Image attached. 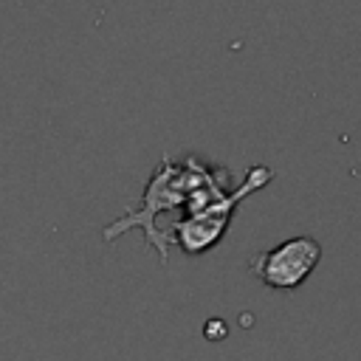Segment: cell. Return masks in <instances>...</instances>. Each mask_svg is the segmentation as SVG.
Masks as SVG:
<instances>
[{"mask_svg": "<svg viewBox=\"0 0 361 361\" xmlns=\"http://www.w3.org/2000/svg\"><path fill=\"white\" fill-rule=\"evenodd\" d=\"M319 259H322V245L313 237L302 234V237H290L268 251H259L248 262V268L262 285L276 288V290H293L310 276V271L319 265Z\"/></svg>", "mask_w": 361, "mask_h": 361, "instance_id": "cell-3", "label": "cell"}, {"mask_svg": "<svg viewBox=\"0 0 361 361\" xmlns=\"http://www.w3.org/2000/svg\"><path fill=\"white\" fill-rule=\"evenodd\" d=\"M217 172H220V166H209V164H203L197 155H186V158H180V161L164 155L161 164L152 169V175H149V180H147V189H144L138 206L130 209L124 217L107 223L104 231H102V237H104L107 243H113V240H118L124 231L141 228L144 237H147V243L158 251L161 262L166 265V259H169V245L164 243V237H161V231H158V217H161V214H172V212H178V209L183 212V203H186L189 192H195L197 186H203L206 180H212Z\"/></svg>", "mask_w": 361, "mask_h": 361, "instance_id": "cell-1", "label": "cell"}, {"mask_svg": "<svg viewBox=\"0 0 361 361\" xmlns=\"http://www.w3.org/2000/svg\"><path fill=\"white\" fill-rule=\"evenodd\" d=\"M203 336H206L209 341H220V338H226V322H223V319H209L206 327H203Z\"/></svg>", "mask_w": 361, "mask_h": 361, "instance_id": "cell-4", "label": "cell"}, {"mask_svg": "<svg viewBox=\"0 0 361 361\" xmlns=\"http://www.w3.org/2000/svg\"><path fill=\"white\" fill-rule=\"evenodd\" d=\"M271 180H274V169H268V166H262V164L251 166V169L245 172L243 183L231 186L223 197L212 200L209 206H203V209L195 212V214H186V217H180V220H175V223H166L169 245H180L183 254H189V257L206 254V251L214 248V245L223 240V234L228 231L237 206H240L248 195L265 189Z\"/></svg>", "mask_w": 361, "mask_h": 361, "instance_id": "cell-2", "label": "cell"}]
</instances>
